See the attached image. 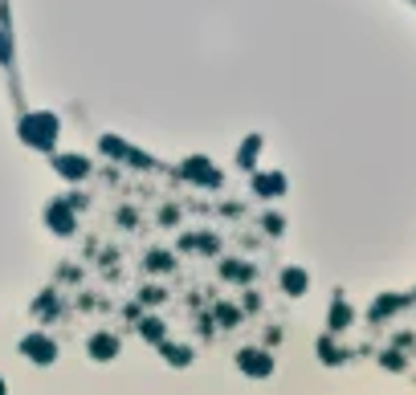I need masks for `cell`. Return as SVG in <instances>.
<instances>
[{
    "label": "cell",
    "instance_id": "1",
    "mask_svg": "<svg viewBox=\"0 0 416 395\" xmlns=\"http://www.w3.org/2000/svg\"><path fill=\"white\" fill-rule=\"evenodd\" d=\"M53 131H57V119H53V114H33V119L21 127V134H25L33 147H53Z\"/></svg>",
    "mask_w": 416,
    "mask_h": 395
},
{
    "label": "cell",
    "instance_id": "2",
    "mask_svg": "<svg viewBox=\"0 0 416 395\" xmlns=\"http://www.w3.org/2000/svg\"><path fill=\"white\" fill-rule=\"evenodd\" d=\"M21 351L29 354V358H33V363H41V367H49V363H53V358H57V347H53V343H49L46 334H29V338H25V343H21Z\"/></svg>",
    "mask_w": 416,
    "mask_h": 395
},
{
    "label": "cell",
    "instance_id": "3",
    "mask_svg": "<svg viewBox=\"0 0 416 395\" xmlns=\"http://www.w3.org/2000/svg\"><path fill=\"white\" fill-rule=\"evenodd\" d=\"M57 172L70 176V179H86V176H90V163L78 159V155H61V159H57Z\"/></svg>",
    "mask_w": 416,
    "mask_h": 395
},
{
    "label": "cell",
    "instance_id": "4",
    "mask_svg": "<svg viewBox=\"0 0 416 395\" xmlns=\"http://www.w3.org/2000/svg\"><path fill=\"white\" fill-rule=\"evenodd\" d=\"M237 363H241V371H249V375H270V358L257 354V351H241Z\"/></svg>",
    "mask_w": 416,
    "mask_h": 395
},
{
    "label": "cell",
    "instance_id": "5",
    "mask_svg": "<svg viewBox=\"0 0 416 395\" xmlns=\"http://www.w3.org/2000/svg\"><path fill=\"white\" fill-rule=\"evenodd\" d=\"M90 354H94V358H102V363L115 358V354H119V338H115V334H94V338H90Z\"/></svg>",
    "mask_w": 416,
    "mask_h": 395
},
{
    "label": "cell",
    "instance_id": "6",
    "mask_svg": "<svg viewBox=\"0 0 416 395\" xmlns=\"http://www.w3.org/2000/svg\"><path fill=\"white\" fill-rule=\"evenodd\" d=\"M49 228H53V232H61V236H70V232H74V216H70V208H66V204H53V208H49Z\"/></svg>",
    "mask_w": 416,
    "mask_h": 395
},
{
    "label": "cell",
    "instance_id": "7",
    "mask_svg": "<svg viewBox=\"0 0 416 395\" xmlns=\"http://www.w3.org/2000/svg\"><path fill=\"white\" fill-rule=\"evenodd\" d=\"M159 351L168 354V358H172V363H176V367H184V363H192V351H176V343H164V347H159Z\"/></svg>",
    "mask_w": 416,
    "mask_h": 395
},
{
    "label": "cell",
    "instance_id": "8",
    "mask_svg": "<svg viewBox=\"0 0 416 395\" xmlns=\"http://www.w3.org/2000/svg\"><path fill=\"white\" fill-rule=\"evenodd\" d=\"M143 338H151V343L164 338V322H159V318H147V322H143Z\"/></svg>",
    "mask_w": 416,
    "mask_h": 395
},
{
    "label": "cell",
    "instance_id": "9",
    "mask_svg": "<svg viewBox=\"0 0 416 395\" xmlns=\"http://www.w3.org/2000/svg\"><path fill=\"white\" fill-rule=\"evenodd\" d=\"M281 285H286L290 294H302V273H298V269H294V273H286V277H281Z\"/></svg>",
    "mask_w": 416,
    "mask_h": 395
},
{
    "label": "cell",
    "instance_id": "10",
    "mask_svg": "<svg viewBox=\"0 0 416 395\" xmlns=\"http://www.w3.org/2000/svg\"><path fill=\"white\" fill-rule=\"evenodd\" d=\"M147 269H172V257L168 253H151L147 257Z\"/></svg>",
    "mask_w": 416,
    "mask_h": 395
},
{
    "label": "cell",
    "instance_id": "11",
    "mask_svg": "<svg viewBox=\"0 0 416 395\" xmlns=\"http://www.w3.org/2000/svg\"><path fill=\"white\" fill-rule=\"evenodd\" d=\"M237 314H241V310H232V306H221V310H217V318H221L225 326H232V322H237Z\"/></svg>",
    "mask_w": 416,
    "mask_h": 395
},
{
    "label": "cell",
    "instance_id": "12",
    "mask_svg": "<svg viewBox=\"0 0 416 395\" xmlns=\"http://www.w3.org/2000/svg\"><path fill=\"white\" fill-rule=\"evenodd\" d=\"M261 192H281V179H277V176L261 179Z\"/></svg>",
    "mask_w": 416,
    "mask_h": 395
},
{
    "label": "cell",
    "instance_id": "13",
    "mask_svg": "<svg viewBox=\"0 0 416 395\" xmlns=\"http://www.w3.org/2000/svg\"><path fill=\"white\" fill-rule=\"evenodd\" d=\"M0 392H4V383H0Z\"/></svg>",
    "mask_w": 416,
    "mask_h": 395
}]
</instances>
